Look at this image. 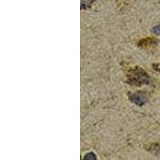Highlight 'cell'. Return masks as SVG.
<instances>
[{"label": "cell", "instance_id": "1", "mask_svg": "<svg viewBox=\"0 0 160 160\" xmlns=\"http://www.w3.org/2000/svg\"><path fill=\"white\" fill-rule=\"evenodd\" d=\"M130 81L131 83L135 85L148 84L149 82V78L143 71L140 69L133 70L130 74Z\"/></svg>", "mask_w": 160, "mask_h": 160}, {"label": "cell", "instance_id": "2", "mask_svg": "<svg viewBox=\"0 0 160 160\" xmlns=\"http://www.w3.org/2000/svg\"><path fill=\"white\" fill-rule=\"evenodd\" d=\"M131 100L136 105L142 106L146 102V97L143 94H141V93L138 92L131 96Z\"/></svg>", "mask_w": 160, "mask_h": 160}, {"label": "cell", "instance_id": "3", "mask_svg": "<svg viewBox=\"0 0 160 160\" xmlns=\"http://www.w3.org/2000/svg\"><path fill=\"white\" fill-rule=\"evenodd\" d=\"M95 0H82V6H83L84 8H86L87 6H89L94 2Z\"/></svg>", "mask_w": 160, "mask_h": 160}, {"label": "cell", "instance_id": "4", "mask_svg": "<svg viewBox=\"0 0 160 160\" xmlns=\"http://www.w3.org/2000/svg\"><path fill=\"white\" fill-rule=\"evenodd\" d=\"M152 31L155 33V35H160V26H158V27H155V28H153Z\"/></svg>", "mask_w": 160, "mask_h": 160}]
</instances>
